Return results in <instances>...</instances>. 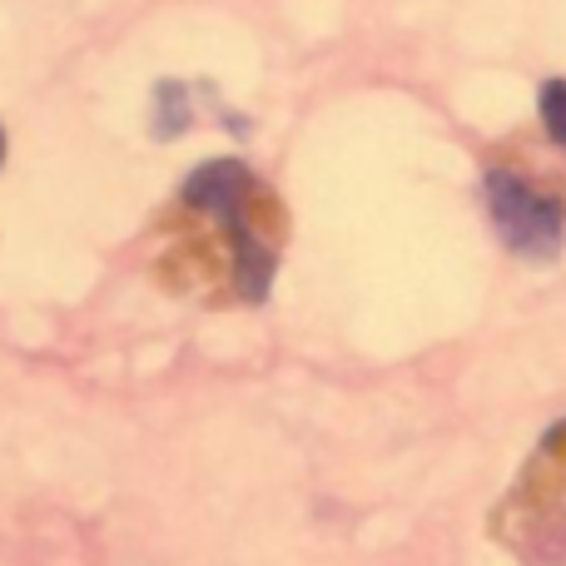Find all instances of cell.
Returning <instances> with one entry per match:
<instances>
[{
    "label": "cell",
    "mask_w": 566,
    "mask_h": 566,
    "mask_svg": "<svg viewBox=\"0 0 566 566\" xmlns=\"http://www.w3.org/2000/svg\"><path fill=\"white\" fill-rule=\"evenodd\" d=\"M0 159H6V135H0Z\"/></svg>",
    "instance_id": "5b68a950"
},
{
    "label": "cell",
    "mask_w": 566,
    "mask_h": 566,
    "mask_svg": "<svg viewBox=\"0 0 566 566\" xmlns=\"http://www.w3.org/2000/svg\"><path fill=\"white\" fill-rule=\"evenodd\" d=\"M482 199H488V214L512 254L532 259V264H552L566 249V209L552 195L532 189L527 179L492 169L482 179Z\"/></svg>",
    "instance_id": "7a4b0ae2"
},
{
    "label": "cell",
    "mask_w": 566,
    "mask_h": 566,
    "mask_svg": "<svg viewBox=\"0 0 566 566\" xmlns=\"http://www.w3.org/2000/svg\"><path fill=\"white\" fill-rule=\"evenodd\" d=\"M189 129V99H185V85L179 80H165L155 90V135L159 139H175Z\"/></svg>",
    "instance_id": "3957f363"
},
{
    "label": "cell",
    "mask_w": 566,
    "mask_h": 566,
    "mask_svg": "<svg viewBox=\"0 0 566 566\" xmlns=\"http://www.w3.org/2000/svg\"><path fill=\"white\" fill-rule=\"evenodd\" d=\"M254 189V175H249L239 159H209L189 175L185 185V205L199 209V214L219 219L229 229V244H234V279H239V293L249 303H264L269 298V283H274V249L259 244V234L249 229V214H244V199Z\"/></svg>",
    "instance_id": "6da1fadb"
},
{
    "label": "cell",
    "mask_w": 566,
    "mask_h": 566,
    "mask_svg": "<svg viewBox=\"0 0 566 566\" xmlns=\"http://www.w3.org/2000/svg\"><path fill=\"white\" fill-rule=\"evenodd\" d=\"M542 125H547V135L566 145V80H547L542 85Z\"/></svg>",
    "instance_id": "277c9868"
}]
</instances>
